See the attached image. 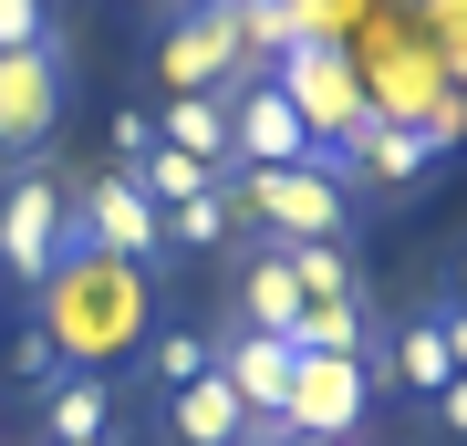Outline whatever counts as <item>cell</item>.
<instances>
[{
    "mask_svg": "<svg viewBox=\"0 0 467 446\" xmlns=\"http://www.w3.org/2000/svg\"><path fill=\"white\" fill-rule=\"evenodd\" d=\"M32 322L52 332V353L73 374H115L146 343V281L115 270V260H94V249H63V270L32 291Z\"/></svg>",
    "mask_w": 467,
    "mask_h": 446,
    "instance_id": "cell-1",
    "label": "cell"
},
{
    "mask_svg": "<svg viewBox=\"0 0 467 446\" xmlns=\"http://www.w3.org/2000/svg\"><path fill=\"white\" fill-rule=\"evenodd\" d=\"M229 208H250L260 239H281V249L353 239V177H343V146L312 156V166H239V177H229Z\"/></svg>",
    "mask_w": 467,
    "mask_h": 446,
    "instance_id": "cell-2",
    "label": "cell"
},
{
    "mask_svg": "<svg viewBox=\"0 0 467 446\" xmlns=\"http://www.w3.org/2000/svg\"><path fill=\"white\" fill-rule=\"evenodd\" d=\"M63 218H73V187L52 177V166H11V187H0V281L32 301L52 270H63Z\"/></svg>",
    "mask_w": 467,
    "mask_h": 446,
    "instance_id": "cell-3",
    "label": "cell"
},
{
    "mask_svg": "<svg viewBox=\"0 0 467 446\" xmlns=\"http://www.w3.org/2000/svg\"><path fill=\"white\" fill-rule=\"evenodd\" d=\"M63 104H73V52H63V32L32 42V52H0V166H32L52 135H63Z\"/></svg>",
    "mask_w": 467,
    "mask_h": 446,
    "instance_id": "cell-4",
    "label": "cell"
},
{
    "mask_svg": "<svg viewBox=\"0 0 467 446\" xmlns=\"http://www.w3.org/2000/svg\"><path fill=\"white\" fill-rule=\"evenodd\" d=\"M63 249H94V260H115V270H156L167 260V249H156V198L125 177V166H104L94 187H73Z\"/></svg>",
    "mask_w": 467,
    "mask_h": 446,
    "instance_id": "cell-5",
    "label": "cell"
},
{
    "mask_svg": "<svg viewBox=\"0 0 467 446\" xmlns=\"http://www.w3.org/2000/svg\"><path fill=\"white\" fill-rule=\"evenodd\" d=\"M374 415V353H301L291 395H281V436H333L353 446Z\"/></svg>",
    "mask_w": 467,
    "mask_h": 446,
    "instance_id": "cell-6",
    "label": "cell"
},
{
    "mask_svg": "<svg viewBox=\"0 0 467 446\" xmlns=\"http://www.w3.org/2000/svg\"><path fill=\"white\" fill-rule=\"evenodd\" d=\"M156 83H167V94H239V83H250V52H239V11L229 0L177 11V32L156 42Z\"/></svg>",
    "mask_w": 467,
    "mask_h": 446,
    "instance_id": "cell-7",
    "label": "cell"
},
{
    "mask_svg": "<svg viewBox=\"0 0 467 446\" xmlns=\"http://www.w3.org/2000/svg\"><path fill=\"white\" fill-rule=\"evenodd\" d=\"M312 156H333V146L301 125V104L270 73H250L229 94V177H239V166H312Z\"/></svg>",
    "mask_w": 467,
    "mask_h": 446,
    "instance_id": "cell-8",
    "label": "cell"
},
{
    "mask_svg": "<svg viewBox=\"0 0 467 446\" xmlns=\"http://www.w3.org/2000/svg\"><path fill=\"white\" fill-rule=\"evenodd\" d=\"M125 374H52L42 384V446H115Z\"/></svg>",
    "mask_w": 467,
    "mask_h": 446,
    "instance_id": "cell-9",
    "label": "cell"
},
{
    "mask_svg": "<svg viewBox=\"0 0 467 446\" xmlns=\"http://www.w3.org/2000/svg\"><path fill=\"white\" fill-rule=\"evenodd\" d=\"M291 364H301V353L281 343V332H229V343H218V384H229V395H239V415H250V426H270V436H281Z\"/></svg>",
    "mask_w": 467,
    "mask_h": 446,
    "instance_id": "cell-10",
    "label": "cell"
},
{
    "mask_svg": "<svg viewBox=\"0 0 467 446\" xmlns=\"http://www.w3.org/2000/svg\"><path fill=\"white\" fill-rule=\"evenodd\" d=\"M384 374H395V395H416V405L457 374V364H447V332H436V301H426V312H405V322L374 343V384H384Z\"/></svg>",
    "mask_w": 467,
    "mask_h": 446,
    "instance_id": "cell-11",
    "label": "cell"
},
{
    "mask_svg": "<svg viewBox=\"0 0 467 446\" xmlns=\"http://www.w3.org/2000/svg\"><path fill=\"white\" fill-rule=\"evenodd\" d=\"M291 322H301L291 249L281 239H250V260H239V332H281V343H291Z\"/></svg>",
    "mask_w": 467,
    "mask_h": 446,
    "instance_id": "cell-12",
    "label": "cell"
},
{
    "mask_svg": "<svg viewBox=\"0 0 467 446\" xmlns=\"http://www.w3.org/2000/svg\"><path fill=\"white\" fill-rule=\"evenodd\" d=\"M239 436H250V415H239V395L218 384V364L167 395V446H239Z\"/></svg>",
    "mask_w": 467,
    "mask_h": 446,
    "instance_id": "cell-13",
    "label": "cell"
},
{
    "mask_svg": "<svg viewBox=\"0 0 467 446\" xmlns=\"http://www.w3.org/2000/svg\"><path fill=\"white\" fill-rule=\"evenodd\" d=\"M156 146H177V156L229 177V94H167L156 104Z\"/></svg>",
    "mask_w": 467,
    "mask_h": 446,
    "instance_id": "cell-14",
    "label": "cell"
},
{
    "mask_svg": "<svg viewBox=\"0 0 467 446\" xmlns=\"http://www.w3.org/2000/svg\"><path fill=\"white\" fill-rule=\"evenodd\" d=\"M291 353H374V312H364V291H343V301H301Z\"/></svg>",
    "mask_w": 467,
    "mask_h": 446,
    "instance_id": "cell-15",
    "label": "cell"
},
{
    "mask_svg": "<svg viewBox=\"0 0 467 446\" xmlns=\"http://www.w3.org/2000/svg\"><path fill=\"white\" fill-rule=\"evenodd\" d=\"M218 364V332H198V322H156L146 332V384H156V405L177 395V384H198Z\"/></svg>",
    "mask_w": 467,
    "mask_h": 446,
    "instance_id": "cell-16",
    "label": "cell"
},
{
    "mask_svg": "<svg viewBox=\"0 0 467 446\" xmlns=\"http://www.w3.org/2000/svg\"><path fill=\"white\" fill-rule=\"evenodd\" d=\"M426 146H436V135H416V125H364V135H353V146H343V177H416V166H426Z\"/></svg>",
    "mask_w": 467,
    "mask_h": 446,
    "instance_id": "cell-17",
    "label": "cell"
},
{
    "mask_svg": "<svg viewBox=\"0 0 467 446\" xmlns=\"http://www.w3.org/2000/svg\"><path fill=\"white\" fill-rule=\"evenodd\" d=\"M156 249H229V177H218L208 198L156 208Z\"/></svg>",
    "mask_w": 467,
    "mask_h": 446,
    "instance_id": "cell-18",
    "label": "cell"
},
{
    "mask_svg": "<svg viewBox=\"0 0 467 446\" xmlns=\"http://www.w3.org/2000/svg\"><path fill=\"white\" fill-rule=\"evenodd\" d=\"M125 177L146 187L156 208H177V198H208V187H218V166H198V156H177V146H146V156L125 166Z\"/></svg>",
    "mask_w": 467,
    "mask_h": 446,
    "instance_id": "cell-19",
    "label": "cell"
},
{
    "mask_svg": "<svg viewBox=\"0 0 467 446\" xmlns=\"http://www.w3.org/2000/svg\"><path fill=\"white\" fill-rule=\"evenodd\" d=\"M0 364H11V384H32V395H42L52 374H73L63 353H52V332H42V322H11V343H0Z\"/></svg>",
    "mask_w": 467,
    "mask_h": 446,
    "instance_id": "cell-20",
    "label": "cell"
},
{
    "mask_svg": "<svg viewBox=\"0 0 467 446\" xmlns=\"http://www.w3.org/2000/svg\"><path fill=\"white\" fill-rule=\"evenodd\" d=\"M52 32H63L52 0H0V52H32V42H52Z\"/></svg>",
    "mask_w": 467,
    "mask_h": 446,
    "instance_id": "cell-21",
    "label": "cell"
},
{
    "mask_svg": "<svg viewBox=\"0 0 467 446\" xmlns=\"http://www.w3.org/2000/svg\"><path fill=\"white\" fill-rule=\"evenodd\" d=\"M426 415H436V436H457V446H467V374H447V384H436V395H426Z\"/></svg>",
    "mask_w": 467,
    "mask_h": 446,
    "instance_id": "cell-22",
    "label": "cell"
},
{
    "mask_svg": "<svg viewBox=\"0 0 467 446\" xmlns=\"http://www.w3.org/2000/svg\"><path fill=\"white\" fill-rule=\"evenodd\" d=\"M146 146H156V115H115V166H135Z\"/></svg>",
    "mask_w": 467,
    "mask_h": 446,
    "instance_id": "cell-23",
    "label": "cell"
},
{
    "mask_svg": "<svg viewBox=\"0 0 467 446\" xmlns=\"http://www.w3.org/2000/svg\"><path fill=\"white\" fill-rule=\"evenodd\" d=\"M436 332H447V364L467 374V301H436Z\"/></svg>",
    "mask_w": 467,
    "mask_h": 446,
    "instance_id": "cell-24",
    "label": "cell"
},
{
    "mask_svg": "<svg viewBox=\"0 0 467 446\" xmlns=\"http://www.w3.org/2000/svg\"><path fill=\"white\" fill-rule=\"evenodd\" d=\"M447 301H467V249H457V291H447Z\"/></svg>",
    "mask_w": 467,
    "mask_h": 446,
    "instance_id": "cell-25",
    "label": "cell"
},
{
    "mask_svg": "<svg viewBox=\"0 0 467 446\" xmlns=\"http://www.w3.org/2000/svg\"><path fill=\"white\" fill-rule=\"evenodd\" d=\"M239 446H270V426H250V436H239Z\"/></svg>",
    "mask_w": 467,
    "mask_h": 446,
    "instance_id": "cell-26",
    "label": "cell"
},
{
    "mask_svg": "<svg viewBox=\"0 0 467 446\" xmlns=\"http://www.w3.org/2000/svg\"><path fill=\"white\" fill-rule=\"evenodd\" d=\"M177 11H208V0H177Z\"/></svg>",
    "mask_w": 467,
    "mask_h": 446,
    "instance_id": "cell-27",
    "label": "cell"
},
{
    "mask_svg": "<svg viewBox=\"0 0 467 446\" xmlns=\"http://www.w3.org/2000/svg\"><path fill=\"white\" fill-rule=\"evenodd\" d=\"M353 446H364V436H353Z\"/></svg>",
    "mask_w": 467,
    "mask_h": 446,
    "instance_id": "cell-28",
    "label": "cell"
}]
</instances>
